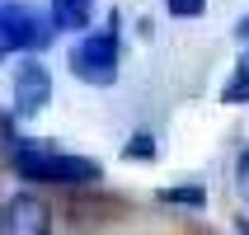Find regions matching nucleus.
I'll use <instances>...</instances> for the list:
<instances>
[{
    "label": "nucleus",
    "mask_w": 249,
    "mask_h": 235,
    "mask_svg": "<svg viewBox=\"0 0 249 235\" xmlns=\"http://www.w3.org/2000/svg\"><path fill=\"white\" fill-rule=\"evenodd\" d=\"M0 137H5V160L28 183H66V188H75V183H99V174H104L99 160H89V155H66L56 146H47V141L19 137L10 113L0 118Z\"/></svg>",
    "instance_id": "obj_1"
},
{
    "label": "nucleus",
    "mask_w": 249,
    "mask_h": 235,
    "mask_svg": "<svg viewBox=\"0 0 249 235\" xmlns=\"http://www.w3.org/2000/svg\"><path fill=\"white\" fill-rule=\"evenodd\" d=\"M118 66H123V56H118V19H108V28H99V33H85L71 47V71L85 85H113Z\"/></svg>",
    "instance_id": "obj_2"
},
{
    "label": "nucleus",
    "mask_w": 249,
    "mask_h": 235,
    "mask_svg": "<svg viewBox=\"0 0 249 235\" xmlns=\"http://www.w3.org/2000/svg\"><path fill=\"white\" fill-rule=\"evenodd\" d=\"M52 14L47 10H33V5H0V47L5 56L10 52H38L42 42L52 38Z\"/></svg>",
    "instance_id": "obj_3"
},
{
    "label": "nucleus",
    "mask_w": 249,
    "mask_h": 235,
    "mask_svg": "<svg viewBox=\"0 0 249 235\" xmlns=\"http://www.w3.org/2000/svg\"><path fill=\"white\" fill-rule=\"evenodd\" d=\"M0 235H52V207L38 193H10L0 202Z\"/></svg>",
    "instance_id": "obj_4"
},
{
    "label": "nucleus",
    "mask_w": 249,
    "mask_h": 235,
    "mask_svg": "<svg viewBox=\"0 0 249 235\" xmlns=\"http://www.w3.org/2000/svg\"><path fill=\"white\" fill-rule=\"evenodd\" d=\"M10 85H14V113L19 118H33V113H42L52 104V75H47V66H42L38 56H24L14 66Z\"/></svg>",
    "instance_id": "obj_5"
},
{
    "label": "nucleus",
    "mask_w": 249,
    "mask_h": 235,
    "mask_svg": "<svg viewBox=\"0 0 249 235\" xmlns=\"http://www.w3.org/2000/svg\"><path fill=\"white\" fill-rule=\"evenodd\" d=\"M94 0H52V24L56 28H85Z\"/></svg>",
    "instance_id": "obj_6"
},
{
    "label": "nucleus",
    "mask_w": 249,
    "mask_h": 235,
    "mask_svg": "<svg viewBox=\"0 0 249 235\" xmlns=\"http://www.w3.org/2000/svg\"><path fill=\"white\" fill-rule=\"evenodd\" d=\"M221 104H249V52L235 61L231 80L221 85Z\"/></svg>",
    "instance_id": "obj_7"
},
{
    "label": "nucleus",
    "mask_w": 249,
    "mask_h": 235,
    "mask_svg": "<svg viewBox=\"0 0 249 235\" xmlns=\"http://www.w3.org/2000/svg\"><path fill=\"white\" fill-rule=\"evenodd\" d=\"M160 202H174V207H202L207 202V188L202 183H183V188H165Z\"/></svg>",
    "instance_id": "obj_8"
},
{
    "label": "nucleus",
    "mask_w": 249,
    "mask_h": 235,
    "mask_svg": "<svg viewBox=\"0 0 249 235\" xmlns=\"http://www.w3.org/2000/svg\"><path fill=\"white\" fill-rule=\"evenodd\" d=\"M165 10L174 19H197V14L207 10V0H165Z\"/></svg>",
    "instance_id": "obj_9"
},
{
    "label": "nucleus",
    "mask_w": 249,
    "mask_h": 235,
    "mask_svg": "<svg viewBox=\"0 0 249 235\" xmlns=\"http://www.w3.org/2000/svg\"><path fill=\"white\" fill-rule=\"evenodd\" d=\"M235 188H240V198H249V146L240 151V160H235Z\"/></svg>",
    "instance_id": "obj_10"
},
{
    "label": "nucleus",
    "mask_w": 249,
    "mask_h": 235,
    "mask_svg": "<svg viewBox=\"0 0 249 235\" xmlns=\"http://www.w3.org/2000/svg\"><path fill=\"white\" fill-rule=\"evenodd\" d=\"M127 155H137V160H146V155H155L151 137H146V132H141V137H132V146H127Z\"/></svg>",
    "instance_id": "obj_11"
},
{
    "label": "nucleus",
    "mask_w": 249,
    "mask_h": 235,
    "mask_svg": "<svg viewBox=\"0 0 249 235\" xmlns=\"http://www.w3.org/2000/svg\"><path fill=\"white\" fill-rule=\"evenodd\" d=\"M235 33H240V38L249 42V14H245V19H240V24H235Z\"/></svg>",
    "instance_id": "obj_12"
},
{
    "label": "nucleus",
    "mask_w": 249,
    "mask_h": 235,
    "mask_svg": "<svg viewBox=\"0 0 249 235\" xmlns=\"http://www.w3.org/2000/svg\"><path fill=\"white\" fill-rule=\"evenodd\" d=\"M0 56H5V47H0Z\"/></svg>",
    "instance_id": "obj_13"
},
{
    "label": "nucleus",
    "mask_w": 249,
    "mask_h": 235,
    "mask_svg": "<svg viewBox=\"0 0 249 235\" xmlns=\"http://www.w3.org/2000/svg\"><path fill=\"white\" fill-rule=\"evenodd\" d=\"M245 235H249V231H245Z\"/></svg>",
    "instance_id": "obj_14"
}]
</instances>
